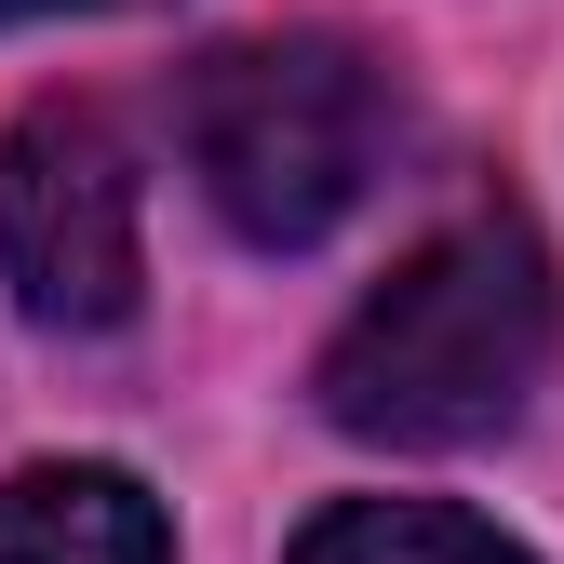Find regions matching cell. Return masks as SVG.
Here are the masks:
<instances>
[{"label": "cell", "mask_w": 564, "mask_h": 564, "mask_svg": "<svg viewBox=\"0 0 564 564\" xmlns=\"http://www.w3.org/2000/svg\"><path fill=\"white\" fill-rule=\"evenodd\" d=\"M0 282L54 336H108L134 310L149 242H134V149H121L108 108L41 95L0 134Z\"/></svg>", "instance_id": "3957f363"}, {"label": "cell", "mask_w": 564, "mask_h": 564, "mask_svg": "<svg viewBox=\"0 0 564 564\" xmlns=\"http://www.w3.org/2000/svg\"><path fill=\"white\" fill-rule=\"evenodd\" d=\"M28 14H149V0H0V28H28Z\"/></svg>", "instance_id": "8992f818"}, {"label": "cell", "mask_w": 564, "mask_h": 564, "mask_svg": "<svg viewBox=\"0 0 564 564\" xmlns=\"http://www.w3.org/2000/svg\"><path fill=\"white\" fill-rule=\"evenodd\" d=\"M403 95L364 41L296 28V41H229L188 82V162L202 202L256 242V256H310L336 216H364V188L390 175Z\"/></svg>", "instance_id": "7a4b0ae2"}, {"label": "cell", "mask_w": 564, "mask_h": 564, "mask_svg": "<svg viewBox=\"0 0 564 564\" xmlns=\"http://www.w3.org/2000/svg\"><path fill=\"white\" fill-rule=\"evenodd\" d=\"M0 564H175V524L108 457H41L0 484Z\"/></svg>", "instance_id": "277c9868"}, {"label": "cell", "mask_w": 564, "mask_h": 564, "mask_svg": "<svg viewBox=\"0 0 564 564\" xmlns=\"http://www.w3.org/2000/svg\"><path fill=\"white\" fill-rule=\"evenodd\" d=\"M282 564H538L524 538H498L457 498H336Z\"/></svg>", "instance_id": "5b68a950"}, {"label": "cell", "mask_w": 564, "mask_h": 564, "mask_svg": "<svg viewBox=\"0 0 564 564\" xmlns=\"http://www.w3.org/2000/svg\"><path fill=\"white\" fill-rule=\"evenodd\" d=\"M551 336H564V296H551V256L511 202L431 229L364 310L336 323L323 349V416L349 444H403V457H444V444H498L511 416L538 403L551 377Z\"/></svg>", "instance_id": "6da1fadb"}]
</instances>
